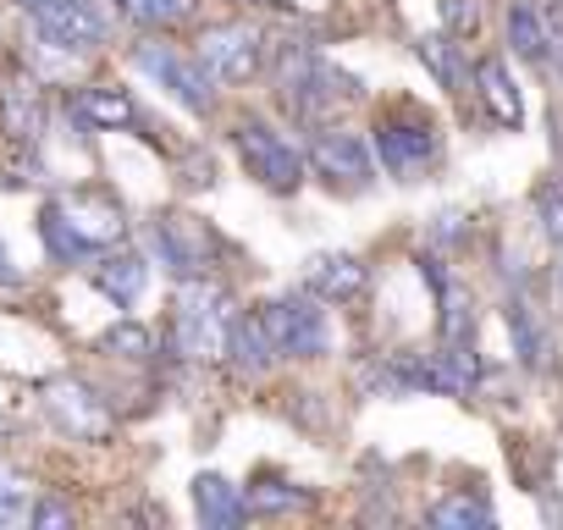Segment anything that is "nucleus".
Listing matches in <instances>:
<instances>
[{"instance_id": "obj_1", "label": "nucleus", "mask_w": 563, "mask_h": 530, "mask_svg": "<svg viewBox=\"0 0 563 530\" xmlns=\"http://www.w3.org/2000/svg\"><path fill=\"white\" fill-rule=\"evenodd\" d=\"M40 238H45L51 260L84 265L128 238V216L106 188H78V194H62L40 210Z\"/></svg>"}, {"instance_id": "obj_2", "label": "nucleus", "mask_w": 563, "mask_h": 530, "mask_svg": "<svg viewBox=\"0 0 563 530\" xmlns=\"http://www.w3.org/2000/svg\"><path fill=\"white\" fill-rule=\"evenodd\" d=\"M276 84H282V106H288L305 128H327L343 106H354V100L365 95L354 73L332 67L327 56H316V51H305V45H299V51H282Z\"/></svg>"}, {"instance_id": "obj_3", "label": "nucleus", "mask_w": 563, "mask_h": 530, "mask_svg": "<svg viewBox=\"0 0 563 530\" xmlns=\"http://www.w3.org/2000/svg\"><path fill=\"white\" fill-rule=\"evenodd\" d=\"M227 332H232V294L210 277H188L172 305V349L194 365L227 360Z\"/></svg>"}, {"instance_id": "obj_4", "label": "nucleus", "mask_w": 563, "mask_h": 530, "mask_svg": "<svg viewBox=\"0 0 563 530\" xmlns=\"http://www.w3.org/2000/svg\"><path fill=\"white\" fill-rule=\"evenodd\" d=\"M144 243H150V254L161 260V272H172L177 283L210 277V272H216V254H221V238H216L194 210H155V216L144 221Z\"/></svg>"}, {"instance_id": "obj_5", "label": "nucleus", "mask_w": 563, "mask_h": 530, "mask_svg": "<svg viewBox=\"0 0 563 530\" xmlns=\"http://www.w3.org/2000/svg\"><path fill=\"white\" fill-rule=\"evenodd\" d=\"M232 144H238V161L249 166V177L271 194H299L305 188V172H310V155L288 139L276 133L265 117H243L232 128Z\"/></svg>"}, {"instance_id": "obj_6", "label": "nucleus", "mask_w": 563, "mask_h": 530, "mask_svg": "<svg viewBox=\"0 0 563 530\" xmlns=\"http://www.w3.org/2000/svg\"><path fill=\"white\" fill-rule=\"evenodd\" d=\"M34 34L62 56H95L111 40V18L100 0H23Z\"/></svg>"}, {"instance_id": "obj_7", "label": "nucleus", "mask_w": 563, "mask_h": 530, "mask_svg": "<svg viewBox=\"0 0 563 530\" xmlns=\"http://www.w3.org/2000/svg\"><path fill=\"white\" fill-rule=\"evenodd\" d=\"M133 67L150 84H161L183 111H194V117H210L216 111V78H210V67L199 56H183L177 45H161V40H139L133 45Z\"/></svg>"}, {"instance_id": "obj_8", "label": "nucleus", "mask_w": 563, "mask_h": 530, "mask_svg": "<svg viewBox=\"0 0 563 530\" xmlns=\"http://www.w3.org/2000/svg\"><path fill=\"white\" fill-rule=\"evenodd\" d=\"M260 321L276 343V360H321L332 349V327L316 294H288V299H265Z\"/></svg>"}, {"instance_id": "obj_9", "label": "nucleus", "mask_w": 563, "mask_h": 530, "mask_svg": "<svg viewBox=\"0 0 563 530\" xmlns=\"http://www.w3.org/2000/svg\"><path fill=\"white\" fill-rule=\"evenodd\" d=\"M371 150H376V161L393 177H420L437 161V128H431V117H420V111L404 106V111H387L371 128Z\"/></svg>"}, {"instance_id": "obj_10", "label": "nucleus", "mask_w": 563, "mask_h": 530, "mask_svg": "<svg viewBox=\"0 0 563 530\" xmlns=\"http://www.w3.org/2000/svg\"><path fill=\"white\" fill-rule=\"evenodd\" d=\"M216 84H254L260 67H265V34L254 23H216L199 34V51H194Z\"/></svg>"}, {"instance_id": "obj_11", "label": "nucleus", "mask_w": 563, "mask_h": 530, "mask_svg": "<svg viewBox=\"0 0 563 530\" xmlns=\"http://www.w3.org/2000/svg\"><path fill=\"white\" fill-rule=\"evenodd\" d=\"M310 172L327 177V183L343 188V194H360V188H371V177H376V150H371L360 133L327 122V128H316V139H310Z\"/></svg>"}, {"instance_id": "obj_12", "label": "nucleus", "mask_w": 563, "mask_h": 530, "mask_svg": "<svg viewBox=\"0 0 563 530\" xmlns=\"http://www.w3.org/2000/svg\"><path fill=\"white\" fill-rule=\"evenodd\" d=\"M305 288H310L321 305H354V299H365L371 272H365L354 254H310V265H305Z\"/></svg>"}, {"instance_id": "obj_13", "label": "nucleus", "mask_w": 563, "mask_h": 530, "mask_svg": "<svg viewBox=\"0 0 563 530\" xmlns=\"http://www.w3.org/2000/svg\"><path fill=\"white\" fill-rule=\"evenodd\" d=\"M503 23H508V51L519 62H530V67L558 62V34H552V23L541 12V0H508V18Z\"/></svg>"}, {"instance_id": "obj_14", "label": "nucleus", "mask_w": 563, "mask_h": 530, "mask_svg": "<svg viewBox=\"0 0 563 530\" xmlns=\"http://www.w3.org/2000/svg\"><path fill=\"white\" fill-rule=\"evenodd\" d=\"M45 409H51V420H56L62 431H73V437H106V426H111L106 404H100L95 387H84V382H56V387H45Z\"/></svg>"}, {"instance_id": "obj_15", "label": "nucleus", "mask_w": 563, "mask_h": 530, "mask_svg": "<svg viewBox=\"0 0 563 530\" xmlns=\"http://www.w3.org/2000/svg\"><path fill=\"white\" fill-rule=\"evenodd\" d=\"M89 277H95V288H100L117 310H133V305L144 299V288H150V265L117 243V249L95 254V272H89Z\"/></svg>"}, {"instance_id": "obj_16", "label": "nucleus", "mask_w": 563, "mask_h": 530, "mask_svg": "<svg viewBox=\"0 0 563 530\" xmlns=\"http://www.w3.org/2000/svg\"><path fill=\"white\" fill-rule=\"evenodd\" d=\"M194 514H199L205 530H232V525L249 519V492L232 486L227 475L205 470V475H194Z\"/></svg>"}, {"instance_id": "obj_17", "label": "nucleus", "mask_w": 563, "mask_h": 530, "mask_svg": "<svg viewBox=\"0 0 563 530\" xmlns=\"http://www.w3.org/2000/svg\"><path fill=\"white\" fill-rule=\"evenodd\" d=\"M0 133L12 144H40L45 139V95L34 78H18L0 89Z\"/></svg>"}, {"instance_id": "obj_18", "label": "nucleus", "mask_w": 563, "mask_h": 530, "mask_svg": "<svg viewBox=\"0 0 563 530\" xmlns=\"http://www.w3.org/2000/svg\"><path fill=\"white\" fill-rule=\"evenodd\" d=\"M227 365H232L243 382H260V376L276 365V343H271L260 310H254V316H232V332H227Z\"/></svg>"}, {"instance_id": "obj_19", "label": "nucleus", "mask_w": 563, "mask_h": 530, "mask_svg": "<svg viewBox=\"0 0 563 530\" xmlns=\"http://www.w3.org/2000/svg\"><path fill=\"white\" fill-rule=\"evenodd\" d=\"M73 117H78V122H89V128H100V133L144 128V117H139L133 95H128V89H111V84H89V89H78V95H73Z\"/></svg>"}, {"instance_id": "obj_20", "label": "nucleus", "mask_w": 563, "mask_h": 530, "mask_svg": "<svg viewBox=\"0 0 563 530\" xmlns=\"http://www.w3.org/2000/svg\"><path fill=\"white\" fill-rule=\"evenodd\" d=\"M475 95H481V106H486V117L497 128H519L525 122V100H519V89H514V78H508V67L497 56L475 62Z\"/></svg>"}, {"instance_id": "obj_21", "label": "nucleus", "mask_w": 563, "mask_h": 530, "mask_svg": "<svg viewBox=\"0 0 563 530\" xmlns=\"http://www.w3.org/2000/svg\"><path fill=\"white\" fill-rule=\"evenodd\" d=\"M508 338H514V354L525 371H541V376L552 371V338L525 299H508Z\"/></svg>"}, {"instance_id": "obj_22", "label": "nucleus", "mask_w": 563, "mask_h": 530, "mask_svg": "<svg viewBox=\"0 0 563 530\" xmlns=\"http://www.w3.org/2000/svg\"><path fill=\"white\" fill-rule=\"evenodd\" d=\"M415 56L431 67V78L442 84V89H453V95H464L470 84H475V73L464 67V56H459V45H453V34H426V40H415Z\"/></svg>"}, {"instance_id": "obj_23", "label": "nucleus", "mask_w": 563, "mask_h": 530, "mask_svg": "<svg viewBox=\"0 0 563 530\" xmlns=\"http://www.w3.org/2000/svg\"><path fill=\"white\" fill-rule=\"evenodd\" d=\"M492 519H497L492 503L475 497V492H448L442 503L426 508V525H437V530H486Z\"/></svg>"}, {"instance_id": "obj_24", "label": "nucleus", "mask_w": 563, "mask_h": 530, "mask_svg": "<svg viewBox=\"0 0 563 530\" xmlns=\"http://www.w3.org/2000/svg\"><path fill=\"white\" fill-rule=\"evenodd\" d=\"M34 481L18 470V464H7L0 459V530H18V525H29L34 519Z\"/></svg>"}, {"instance_id": "obj_25", "label": "nucleus", "mask_w": 563, "mask_h": 530, "mask_svg": "<svg viewBox=\"0 0 563 530\" xmlns=\"http://www.w3.org/2000/svg\"><path fill=\"white\" fill-rule=\"evenodd\" d=\"M194 7L199 0H117V12L139 29H172V23L194 18Z\"/></svg>"}, {"instance_id": "obj_26", "label": "nucleus", "mask_w": 563, "mask_h": 530, "mask_svg": "<svg viewBox=\"0 0 563 530\" xmlns=\"http://www.w3.org/2000/svg\"><path fill=\"white\" fill-rule=\"evenodd\" d=\"M316 497L294 481H260L249 486V514H294V508H310Z\"/></svg>"}, {"instance_id": "obj_27", "label": "nucleus", "mask_w": 563, "mask_h": 530, "mask_svg": "<svg viewBox=\"0 0 563 530\" xmlns=\"http://www.w3.org/2000/svg\"><path fill=\"white\" fill-rule=\"evenodd\" d=\"M437 18H442V34L475 40L481 34V0H437Z\"/></svg>"}, {"instance_id": "obj_28", "label": "nucleus", "mask_w": 563, "mask_h": 530, "mask_svg": "<svg viewBox=\"0 0 563 530\" xmlns=\"http://www.w3.org/2000/svg\"><path fill=\"white\" fill-rule=\"evenodd\" d=\"M536 221L552 243H563V177H547L536 188Z\"/></svg>"}, {"instance_id": "obj_29", "label": "nucleus", "mask_w": 563, "mask_h": 530, "mask_svg": "<svg viewBox=\"0 0 563 530\" xmlns=\"http://www.w3.org/2000/svg\"><path fill=\"white\" fill-rule=\"evenodd\" d=\"M100 343H106L111 354H122V360H150V332H144L139 321H122V327H111Z\"/></svg>"}, {"instance_id": "obj_30", "label": "nucleus", "mask_w": 563, "mask_h": 530, "mask_svg": "<svg viewBox=\"0 0 563 530\" xmlns=\"http://www.w3.org/2000/svg\"><path fill=\"white\" fill-rule=\"evenodd\" d=\"M29 525H73V508L56 503V497H45V503H34V519Z\"/></svg>"}, {"instance_id": "obj_31", "label": "nucleus", "mask_w": 563, "mask_h": 530, "mask_svg": "<svg viewBox=\"0 0 563 530\" xmlns=\"http://www.w3.org/2000/svg\"><path fill=\"white\" fill-rule=\"evenodd\" d=\"M23 283V272L12 265V254H7V243H0V288H18Z\"/></svg>"}, {"instance_id": "obj_32", "label": "nucleus", "mask_w": 563, "mask_h": 530, "mask_svg": "<svg viewBox=\"0 0 563 530\" xmlns=\"http://www.w3.org/2000/svg\"><path fill=\"white\" fill-rule=\"evenodd\" d=\"M238 7H288V0H238Z\"/></svg>"}, {"instance_id": "obj_33", "label": "nucleus", "mask_w": 563, "mask_h": 530, "mask_svg": "<svg viewBox=\"0 0 563 530\" xmlns=\"http://www.w3.org/2000/svg\"><path fill=\"white\" fill-rule=\"evenodd\" d=\"M558 294H563V243H558Z\"/></svg>"}]
</instances>
